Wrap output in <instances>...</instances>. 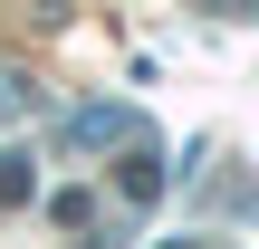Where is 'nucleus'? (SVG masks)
<instances>
[{
	"label": "nucleus",
	"instance_id": "obj_1",
	"mask_svg": "<svg viewBox=\"0 0 259 249\" xmlns=\"http://www.w3.org/2000/svg\"><path fill=\"white\" fill-rule=\"evenodd\" d=\"M154 192H163V163H154V144H135V154L115 163V202H125V211H144Z\"/></svg>",
	"mask_w": 259,
	"mask_h": 249
},
{
	"label": "nucleus",
	"instance_id": "obj_2",
	"mask_svg": "<svg viewBox=\"0 0 259 249\" xmlns=\"http://www.w3.org/2000/svg\"><path fill=\"white\" fill-rule=\"evenodd\" d=\"M48 221H58V230H87V221H96V192H58Z\"/></svg>",
	"mask_w": 259,
	"mask_h": 249
},
{
	"label": "nucleus",
	"instance_id": "obj_3",
	"mask_svg": "<svg viewBox=\"0 0 259 249\" xmlns=\"http://www.w3.org/2000/svg\"><path fill=\"white\" fill-rule=\"evenodd\" d=\"M0 202H29V154H19V144L0 154Z\"/></svg>",
	"mask_w": 259,
	"mask_h": 249
}]
</instances>
